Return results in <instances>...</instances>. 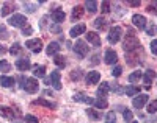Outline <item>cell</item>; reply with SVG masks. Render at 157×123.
I'll return each mask as SVG.
<instances>
[{
  "instance_id": "cell-1",
  "label": "cell",
  "mask_w": 157,
  "mask_h": 123,
  "mask_svg": "<svg viewBox=\"0 0 157 123\" xmlns=\"http://www.w3.org/2000/svg\"><path fill=\"white\" fill-rule=\"evenodd\" d=\"M123 48H124L126 53H130V51L140 48V40H138V37L132 31H129V34L126 36L124 42H123Z\"/></svg>"
},
{
  "instance_id": "cell-2",
  "label": "cell",
  "mask_w": 157,
  "mask_h": 123,
  "mask_svg": "<svg viewBox=\"0 0 157 123\" xmlns=\"http://www.w3.org/2000/svg\"><path fill=\"white\" fill-rule=\"evenodd\" d=\"M8 23L11 26H16V28H24V26H27L29 20L24 14H13L10 19H8Z\"/></svg>"
},
{
  "instance_id": "cell-3",
  "label": "cell",
  "mask_w": 157,
  "mask_h": 123,
  "mask_svg": "<svg viewBox=\"0 0 157 123\" xmlns=\"http://www.w3.org/2000/svg\"><path fill=\"white\" fill-rule=\"evenodd\" d=\"M21 81H22V87H24L25 92H29V93H35V92H38L39 84H38V81H36L35 78H27V79L21 78Z\"/></svg>"
},
{
  "instance_id": "cell-4",
  "label": "cell",
  "mask_w": 157,
  "mask_h": 123,
  "mask_svg": "<svg viewBox=\"0 0 157 123\" xmlns=\"http://www.w3.org/2000/svg\"><path fill=\"white\" fill-rule=\"evenodd\" d=\"M25 47H27L29 50H32L33 53H39L43 50V40L41 39H30L25 42Z\"/></svg>"
},
{
  "instance_id": "cell-5",
  "label": "cell",
  "mask_w": 157,
  "mask_h": 123,
  "mask_svg": "<svg viewBox=\"0 0 157 123\" xmlns=\"http://www.w3.org/2000/svg\"><path fill=\"white\" fill-rule=\"evenodd\" d=\"M49 84H52V87H54L55 90H60L61 89V83H60V72L58 70H54L50 73V78L46 79Z\"/></svg>"
},
{
  "instance_id": "cell-6",
  "label": "cell",
  "mask_w": 157,
  "mask_h": 123,
  "mask_svg": "<svg viewBox=\"0 0 157 123\" xmlns=\"http://www.w3.org/2000/svg\"><path fill=\"white\" fill-rule=\"evenodd\" d=\"M74 51H75V54L78 58H85L88 54V47H86V44L83 42V40H77L75 45H74Z\"/></svg>"
},
{
  "instance_id": "cell-7",
  "label": "cell",
  "mask_w": 157,
  "mask_h": 123,
  "mask_svg": "<svg viewBox=\"0 0 157 123\" xmlns=\"http://www.w3.org/2000/svg\"><path fill=\"white\" fill-rule=\"evenodd\" d=\"M121 34H123L121 26H113V28L110 30V33H109V42L115 45V44L118 42V40L121 39Z\"/></svg>"
},
{
  "instance_id": "cell-8",
  "label": "cell",
  "mask_w": 157,
  "mask_h": 123,
  "mask_svg": "<svg viewBox=\"0 0 157 123\" xmlns=\"http://www.w3.org/2000/svg\"><path fill=\"white\" fill-rule=\"evenodd\" d=\"M132 22H134V25L137 26L138 30L146 28V17H145V16H141V14H134Z\"/></svg>"
},
{
  "instance_id": "cell-9",
  "label": "cell",
  "mask_w": 157,
  "mask_h": 123,
  "mask_svg": "<svg viewBox=\"0 0 157 123\" xmlns=\"http://www.w3.org/2000/svg\"><path fill=\"white\" fill-rule=\"evenodd\" d=\"M148 100H149V97H148L146 93H143V95H138V97H135V98H134L132 104H134V107H137V109H141L143 106H145V104L148 103Z\"/></svg>"
},
{
  "instance_id": "cell-10",
  "label": "cell",
  "mask_w": 157,
  "mask_h": 123,
  "mask_svg": "<svg viewBox=\"0 0 157 123\" xmlns=\"http://www.w3.org/2000/svg\"><path fill=\"white\" fill-rule=\"evenodd\" d=\"M85 31H86V26H85L83 23H78V25H75V26H72V28H71L69 36H71V37H78L80 34H83Z\"/></svg>"
},
{
  "instance_id": "cell-11",
  "label": "cell",
  "mask_w": 157,
  "mask_h": 123,
  "mask_svg": "<svg viewBox=\"0 0 157 123\" xmlns=\"http://www.w3.org/2000/svg\"><path fill=\"white\" fill-rule=\"evenodd\" d=\"M50 16H52V19H54L57 23H61L64 20V17H66V14H64V11L61 8H55L54 11L50 12Z\"/></svg>"
},
{
  "instance_id": "cell-12",
  "label": "cell",
  "mask_w": 157,
  "mask_h": 123,
  "mask_svg": "<svg viewBox=\"0 0 157 123\" xmlns=\"http://www.w3.org/2000/svg\"><path fill=\"white\" fill-rule=\"evenodd\" d=\"M85 36H86V40H88V42H91L94 47H101V37H99L98 33H94V31H88Z\"/></svg>"
},
{
  "instance_id": "cell-13",
  "label": "cell",
  "mask_w": 157,
  "mask_h": 123,
  "mask_svg": "<svg viewBox=\"0 0 157 123\" xmlns=\"http://www.w3.org/2000/svg\"><path fill=\"white\" fill-rule=\"evenodd\" d=\"M16 67H17L21 72H25V70H29L30 67H32V62H30L29 58H21V59L16 61Z\"/></svg>"
},
{
  "instance_id": "cell-14",
  "label": "cell",
  "mask_w": 157,
  "mask_h": 123,
  "mask_svg": "<svg viewBox=\"0 0 157 123\" xmlns=\"http://www.w3.org/2000/svg\"><path fill=\"white\" fill-rule=\"evenodd\" d=\"M85 79H86V84H98L99 81H101V73L96 72V70L88 72V75H86Z\"/></svg>"
},
{
  "instance_id": "cell-15",
  "label": "cell",
  "mask_w": 157,
  "mask_h": 123,
  "mask_svg": "<svg viewBox=\"0 0 157 123\" xmlns=\"http://www.w3.org/2000/svg\"><path fill=\"white\" fill-rule=\"evenodd\" d=\"M154 78H155V72H154V70H146V72H145V75H143V83H145V87H146V89L151 87Z\"/></svg>"
},
{
  "instance_id": "cell-16",
  "label": "cell",
  "mask_w": 157,
  "mask_h": 123,
  "mask_svg": "<svg viewBox=\"0 0 157 123\" xmlns=\"http://www.w3.org/2000/svg\"><path fill=\"white\" fill-rule=\"evenodd\" d=\"M60 50H61V47H60L58 42H50L47 45V48H46V53L49 54V56H57Z\"/></svg>"
},
{
  "instance_id": "cell-17",
  "label": "cell",
  "mask_w": 157,
  "mask_h": 123,
  "mask_svg": "<svg viewBox=\"0 0 157 123\" xmlns=\"http://www.w3.org/2000/svg\"><path fill=\"white\" fill-rule=\"evenodd\" d=\"M0 115L2 117H5V118H10V120H13L16 117V112L13 111L11 107H8V106H0Z\"/></svg>"
},
{
  "instance_id": "cell-18",
  "label": "cell",
  "mask_w": 157,
  "mask_h": 123,
  "mask_svg": "<svg viewBox=\"0 0 157 123\" xmlns=\"http://www.w3.org/2000/svg\"><path fill=\"white\" fill-rule=\"evenodd\" d=\"M105 62L109 64V65H112V64H116V61H118V54H116V51H113V50H107L105 51Z\"/></svg>"
},
{
  "instance_id": "cell-19",
  "label": "cell",
  "mask_w": 157,
  "mask_h": 123,
  "mask_svg": "<svg viewBox=\"0 0 157 123\" xmlns=\"http://www.w3.org/2000/svg\"><path fill=\"white\" fill-rule=\"evenodd\" d=\"M14 11H16V5L11 3V2H6L2 6V16H8V14H11V12H14Z\"/></svg>"
},
{
  "instance_id": "cell-20",
  "label": "cell",
  "mask_w": 157,
  "mask_h": 123,
  "mask_svg": "<svg viewBox=\"0 0 157 123\" xmlns=\"http://www.w3.org/2000/svg\"><path fill=\"white\" fill-rule=\"evenodd\" d=\"M109 90H110L109 83H101V86L98 87V95H99V98H105L107 93H109Z\"/></svg>"
},
{
  "instance_id": "cell-21",
  "label": "cell",
  "mask_w": 157,
  "mask_h": 123,
  "mask_svg": "<svg viewBox=\"0 0 157 123\" xmlns=\"http://www.w3.org/2000/svg\"><path fill=\"white\" fill-rule=\"evenodd\" d=\"M74 100L75 101H83L86 104H94V100L86 97V95H83V93H74Z\"/></svg>"
},
{
  "instance_id": "cell-22",
  "label": "cell",
  "mask_w": 157,
  "mask_h": 123,
  "mask_svg": "<svg viewBox=\"0 0 157 123\" xmlns=\"http://www.w3.org/2000/svg\"><path fill=\"white\" fill-rule=\"evenodd\" d=\"M0 84H2L3 87H11L13 84H14V78L13 76H0Z\"/></svg>"
},
{
  "instance_id": "cell-23",
  "label": "cell",
  "mask_w": 157,
  "mask_h": 123,
  "mask_svg": "<svg viewBox=\"0 0 157 123\" xmlns=\"http://www.w3.org/2000/svg\"><path fill=\"white\" fill-rule=\"evenodd\" d=\"M33 75L38 76V78H44V75H46V67H44V65H35V67H33Z\"/></svg>"
},
{
  "instance_id": "cell-24",
  "label": "cell",
  "mask_w": 157,
  "mask_h": 123,
  "mask_svg": "<svg viewBox=\"0 0 157 123\" xmlns=\"http://www.w3.org/2000/svg\"><path fill=\"white\" fill-rule=\"evenodd\" d=\"M124 92L129 95V97H135V95H138V92H140V87H137V86H134V84H130V86L126 87Z\"/></svg>"
},
{
  "instance_id": "cell-25",
  "label": "cell",
  "mask_w": 157,
  "mask_h": 123,
  "mask_svg": "<svg viewBox=\"0 0 157 123\" xmlns=\"http://www.w3.org/2000/svg\"><path fill=\"white\" fill-rule=\"evenodd\" d=\"M33 104H41V106L49 107V109H54V107H55V104H54V103H50V101H47V100H44V98H38V100H35V101H33Z\"/></svg>"
},
{
  "instance_id": "cell-26",
  "label": "cell",
  "mask_w": 157,
  "mask_h": 123,
  "mask_svg": "<svg viewBox=\"0 0 157 123\" xmlns=\"http://www.w3.org/2000/svg\"><path fill=\"white\" fill-rule=\"evenodd\" d=\"M83 12H85V9H83L82 6H75V8L72 9V19H74V20L80 19V17L83 16Z\"/></svg>"
},
{
  "instance_id": "cell-27",
  "label": "cell",
  "mask_w": 157,
  "mask_h": 123,
  "mask_svg": "<svg viewBox=\"0 0 157 123\" xmlns=\"http://www.w3.org/2000/svg\"><path fill=\"white\" fill-rule=\"evenodd\" d=\"M93 23H94V26H96L98 30H104V28L107 26V20L104 19V17H98V19H96Z\"/></svg>"
},
{
  "instance_id": "cell-28",
  "label": "cell",
  "mask_w": 157,
  "mask_h": 123,
  "mask_svg": "<svg viewBox=\"0 0 157 123\" xmlns=\"http://www.w3.org/2000/svg\"><path fill=\"white\" fill-rule=\"evenodd\" d=\"M141 79V72L140 70H135L129 75V83H138V81Z\"/></svg>"
},
{
  "instance_id": "cell-29",
  "label": "cell",
  "mask_w": 157,
  "mask_h": 123,
  "mask_svg": "<svg viewBox=\"0 0 157 123\" xmlns=\"http://www.w3.org/2000/svg\"><path fill=\"white\" fill-rule=\"evenodd\" d=\"M94 104L98 109H105L109 106V101H107V98H98V100H94Z\"/></svg>"
},
{
  "instance_id": "cell-30",
  "label": "cell",
  "mask_w": 157,
  "mask_h": 123,
  "mask_svg": "<svg viewBox=\"0 0 157 123\" xmlns=\"http://www.w3.org/2000/svg\"><path fill=\"white\" fill-rule=\"evenodd\" d=\"M85 8L88 9L90 14H94V12L98 11V3H96V2H86V3H85Z\"/></svg>"
},
{
  "instance_id": "cell-31",
  "label": "cell",
  "mask_w": 157,
  "mask_h": 123,
  "mask_svg": "<svg viewBox=\"0 0 157 123\" xmlns=\"http://www.w3.org/2000/svg\"><path fill=\"white\" fill-rule=\"evenodd\" d=\"M86 114H88V117H91L93 120L101 118V112H99V111H96V109H86Z\"/></svg>"
},
{
  "instance_id": "cell-32",
  "label": "cell",
  "mask_w": 157,
  "mask_h": 123,
  "mask_svg": "<svg viewBox=\"0 0 157 123\" xmlns=\"http://www.w3.org/2000/svg\"><path fill=\"white\" fill-rule=\"evenodd\" d=\"M10 70H11V64L5 59L0 61V72H10Z\"/></svg>"
},
{
  "instance_id": "cell-33",
  "label": "cell",
  "mask_w": 157,
  "mask_h": 123,
  "mask_svg": "<svg viewBox=\"0 0 157 123\" xmlns=\"http://www.w3.org/2000/svg\"><path fill=\"white\" fill-rule=\"evenodd\" d=\"M21 51H22V45L21 44H13V47L10 48L11 54H21Z\"/></svg>"
},
{
  "instance_id": "cell-34",
  "label": "cell",
  "mask_w": 157,
  "mask_h": 123,
  "mask_svg": "<svg viewBox=\"0 0 157 123\" xmlns=\"http://www.w3.org/2000/svg\"><path fill=\"white\" fill-rule=\"evenodd\" d=\"M54 62H55L58 67H64V65H66V61H64V58L60 56V54H57V56L54 58Z\"/></svg>"
},
{
  "instance_id": "cell-35",
  "label": "cell",
  "mask_w": 157,
  "mask_h": 123,
  "mask_svg": "<svg viewBox=\"0 0 157 123\" xmlns=\"http://www.w3.org/2000/svg\"><path fill=\"white\" fill-rule=\"evenodd\" d=\"M24 8L27 9V12H35V9H36V3H30V2H24Z\"/></svg>"
},
{
  "instance_id": "cell-36",
  "label": "cell",
  "mask_w": 157,
  "mask_h": 123,
  "mask_svg": "<svg viewBox=\"0 0 157 123\" xmlns=\"http://www.w3.org/2000/svg\"><path fill=\"white\" fill-rule=\"evenodd\" d=\"M80 78H82V70H80V69H77V70H72V72H71V79L78 81Z\"/></svg>"
},
{
  "instance_id": "cell-37",
  "label": "cell",
  "mask_w": 157,
  "mask_h": 123,
  "mask_svg": "<svg viewBox=\"0 0 157 123\" xmlns=\"http://www.w3.org/2000/svg\"><path fill=\"white\" fill-rule=\"evenodd\" d=\"M148 112H149V114L157 112V100H154V101H151V103L148 104Z\"/></svg>"
},
{
  "instance_id": "cell-38",
  "label": "cell",
  "mask_w": 157,
  "mask_h": 123,
  "mask_svg": "<svg viewBox=\"0 0 157 123\" xmlns=\"http://www.w3.org/2000/svg\"><path fill=\"white\" fill-rule=\"evenodd\" d=\"M123 117H124V120H126V121H129V123H130V121H132V118H134V114L130 112L129 109H126V111L123 112Z\"/></svg>"
},
{
  "instance_id": "cell-39",
  "label": "cell",
  "mask_w": 157,
  "mask_h": 123,
  "mask_svg": "<svg viewBox=\"0 0 157 123\" xmlns=\"http://www.w3.org/2000/svg\"><path fill=\"white\" fill-rule=\"evenodd\" d=\"M8 37V31L5 25H0V39H6Z\"/></svg>"
},
{
  "instance_id": "cell-40",
  "label": "cell",
  "mask_w": 157,
  "mask_h": 123,
  "mask_svg": "<svg viewBox=\"0 0 157 123\" xmlns=\"http://www.w3.org/2000/svg\"><path fill=\"white\" fill-rule=\"evenodd\" d=\"M121 73H123V67L121 65H116L115 69L112 70V75L113 76H121Z\"/></svg>"
},
{
  "instance_id": "cell-41",
  "label": "cell",
  "mask_w": 157,
  "mask_h": 123,
  "mask_svg": "<svg viewBox=\"0 0 157 123\" xmlns=\"http://www.w3.org/2000/svg\"><path fill=\"white\" fill-rule=\"evenodd\" d=\"M105 123H116V117L113 112H109L107 117H105Z\"/></svg>"
},
{
  "instance_id": "cell-42",
  "label": "cell",
  "mask_w": 157,
  "mask_h": 123,
  "mask_svg": "<svg viewBox=\"0 0 157 123\" xmlns=\"http://www.w3.org/2000/svg\"><path fill=\"white\" fill-rule=\"evenodd\" d=\"M25 123H39V121H38V118L35 115L29 114V115H25Z\"/></svg>"
},
{
  "instance_id": "cell-43",
  "label": "cell",
  "mask_w": 157,
  "mask_h": 123,
  "mask_svg": "<svg viewBox=\"0 0 157 123\" xmlns=\"http://www.w3.org/2000/svg\"><path fill=\"white\" fill-rule=\"evenodd\" d=\"M102 12H104V14H107V12L110 11V2H102Z\"/></svg>"
},
{
  "instance_id": "cell-44",
  "label": "cell",
  "mask_w": 157,
  "mask_h": 123,
  "mask_svg": "<svg viewBox=\"0 0 157 123\" xmlns=\"http://www.w3.org/2000/svg\"><path fill=\"white\" fill-rule=\"evenodd\" d=\"M151 53L157 54V39H154L152 42H151Z\"/></svg>"
},
{
  "instance_id": "cell-45",
  "label": "cell",
  "mask_w": 157,
  "mask_h": 123,
  "mask_svg": "<svg viewBox=\"0 0 157 123\" xmlns=\"http://www.w3.org/2000/svg\"><path fill=\"white\" fill-rule=\"evenodd\" d=\"M50 31H52V33H61L60 25H52V26H50Z\"/></svg>"
},
{
  "instance_id": "cell-46",
  "label": "cell",
  "mask_w": 157,
  "mask_h": 123,
  "mask_svg": "<svg viewBox=\"0 0 157 123\" xmlns=\"http://www.w3.org/2000/svg\"><path fill=\"white\" fill-rule=\"evenodd\" d=\"M32 31H33V30L30 28L29 25H27V28H25V26H24V28H22V33H24V34H27V36H29V34H32Z\"/></svg>"
},
{
  "instance_id": "cell-47",
  "label": "cell",
  "mask_w": 157,
  "mask_h": 123,
  "mask_svg": "<svg viewBox=\"0 0 157 123\" xmlns=\"http://www.w3.org/2000/svg\"><path fill=\"white\" fill-rule=\"evenodd\" d=\"M148 11H149V12H157V5H155V3H154V5H149V6H148Z\"/></svg>"
},
{
  "instance_id": "cell-48",
  "label": "cell",
  "mask_w": 157,
  "mask_h": 123,
  "mask_svg": "<svg viewBox=\"0 0 157 123\" xmlns=\"http://www.w3.org/2000/svg\"><path fill=\"white\" fill-rule=\"evenodd\" d=\"M99 62V54H94L93 56V61H91V64H98Z\"/></svg>"
},
{
  "instance_id": "cell-49",
  "label": "cell",
  "mask_w": 157,
  "mask_h": 123,
  "mask_svg": "<svg viewBox=\"0 0 157 123\" xmlns=\"http://www.w3.org/2000/svg\"><path fill=\"white\" fill-rule=\"evenodd\" d=\"M6 53V48L2 45V44H0V56H2V54H5Z\"/></svg>"
},
{
  "instance_id": "cell-50",
  "label": "cell",
  "mask_w": 157,
  "mask_h": 123,
  "mask_svg": "<svg viewBox=\"0 0 157 123\" xmlns=\"http://www.w3.org/2000/svg\"><path fill=\"white\" fill-rule=\"evenodd\" d=\"M113 90H115V92H118V93H121V92H123V89H121L120 86H113Z\"/></svg>"
},
{
  "instance_id": "cell-51",
  "label": "cell",
  "mask_w": 157,
  "mask_h": 123,
  "mask_svg": "<svg viewBox=\"0 0 157 123\" xmlns=\"http://www.w3.org/2000/svg\"><path fill=\"white\" fill-rule=\"evenodd\" d=\"M154 31H155V30H154V26L151 25L149 28H148V34H151V36H152V34H154Z\"/></svg>"
},
{
  "instance_id": "cell-52",
  "label": "cell",
  "mask_w": 157,
  "mask_h": 123,
  "mask_svg": "<svg viewBox=\"0 0 157 123\" xmlns=\"http://www.w3.org/2000/svg\"><path fill=\"white\" fill-rule=\"evenodd\" d=\"M130 6H140V2H130Z\"/></svg>"
},
{
  "instance_id": "cell-53",
  "label": "cell",
  "mask_w": 157,
  "mask_h": 123,
  "mask_svg": "<svg viewBox=\"0 0 157 123\" xmlns=\"http://www.w3.org/2000/svg\"><path fill=\"white\" fill-rule=\"evenodd\" d=\"M130 123H138V121H130Z\"/></svg>"
}]
</instances>
